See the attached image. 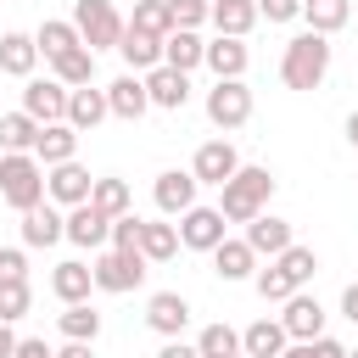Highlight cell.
Segmentation results:
<instances>
[{
  "label": "cell",
  "mask_w": 358,
  "mask_h": 358,
  "mask_svg": "<svg viewBox=\"0 0 358 358\" xmlns=\"http://www.w3.org/2000/svg\"><path fill=\"white\" fill-rule=\"evenodd\" d=\"M90 201H95L106 218L134 213V196H129V185H123V179H95V185H90Z\"/></svg>",
  "instance_id": "obj_32"
},
{
  "label": "cell",
  "mask_w": 358,
  "mask_h": 358,
  "mask_svg": "<svg viewBox=\"0 0 358 358\" xmlns=\"http://www.w3.org/2000/svg\"><path fill=\"white\" fill-rule=\"evenodd\" d=\"M39 123L28 112H0V151H34Z\"/></svg>",
  "instance_id": "obj_35"
},
{
  "label": "cell",
  "mask_w": 358,
  "mask_h": 358,
  "mask_svg": "<svg viewBox=\"0 0 358 358\" xmlns=\"http://www.w3.org/2000/svg\"><path fill=\"white\" fill-rule=\"evenodd\" d=\"M106 106H112V117H123V123H140V117H145V106H151V95H145V78H140V73H123V78H112V84H106Z\"/></svg>",
  "instance_id": "obj_12"
},
{
  "label": "cell",
  "mask_w": 358,
  "mask_h": 358,
  "mask_svg": "<svg viewBox=\"0 0 358 358\" xmlns=\"http://www.w3.org/2000/svg\"><path fill=\"white\" fill-rule=\"evenodd\" d=\"M145 95H151V106H162V112H179L185 101H190V73H173V67H151L145 73Z\"/></svg>",
  "instance_id": "obj_14"
},
{
  "label": "cell",
  "mask_w": 358,
  "mask_h": 358,
  "mask_svg": "<svg viewBox=\"0 0 358 358\" xmlns=\"http://www.w3.org/2000/svg\"><path fill=\"white\" fill-rule=\"evenodd\" d=\"M173 11V28H201L207 22V0H168Z\"/></svg>",
  "instance_id": "obj_42"
},
{
  "label": "cell",
  "mask_w": 358,
  "mask_h": 358,
  "mask_svg": "<svg viewBox=\"0 0 358 358\" xmlns=\"http://www.w3.org/2000/svg\"><path fill=\"white\" fill-rule=\"evenodd\" d=\"M90 274H95V291H112V296H123V291H134V285L145 280V257H140V252L101 246V257L90 263Z\"/></svg>",
  "instance_id": "obj_5"
},
{
  "label": "cell",
  "mask_w": 358,
  "mask_h": 358,
  "mask_svg": "<svg viewBox=\"0 0 358 358\" xmlns=\"http://www.w3.org/2000/svg\"><path fill=\"white\" fill-rule=\"evenodd\" d=\"M308 352H313V358H347V347H341V341H330V336H313V341H308Z\"/></svg>",
  "instance_id": "obj_45"
},
{
  "label": "cell",
  "mask_w": 358,
  "mask_h": 358,
  "mask_svg": "<svg viewBox=\"0 0 358 358\" xmlns=\"http://www.w3.org/2000/svg\"><path fill=\"white\" fill-rule=\"evenodd\" d=\"M112 117V106H106V90H90V84H78V90H67V123L78 129V134H90V129H101Z\"/></svg>",
  "instance_id": "obj_15"
},
{
  "label": "cell",
  "mask_w": 358,
  "mask_h": 358,
  "mask_svg": "<svg viewBox=\"0 0 358 358\" xmlns=\"http://www.w3.org/2000/svg\"><path fill=\"white\" fill-rule=\"evenodd\" d=\"M140 224H145V218H134V213L112 218V235H106V246H117V252H140Z\"/></svg>",
  "instance_id": "obj_41"
},
{
  "label": "cell",
  "mask_w": 358,
  "mask_h": 358,
  "mask_svg": "<svg viewBox=\"0 0 358 358\" xmlns=\"http://www.w3.org/2000/svg\"><path fill=\"white\" fill-rule=\"evenodd\" d=\"M213 268H218V280H252L257 274V252L246 246V241H218L213 246Z\"/></svg>",
  "instance_id": "obj_23"
},
{
  "label": "cell",
  "mask_w": 358,
  "mask_h": 358,
  "mask_svg": "<svg viewBox=\"0 0 358 358\" xmlns=\"http://www.w3.org/2000/svg\"><path fill=\"white\" fill-rule=\"evenodd\" d=\"M90 168L73 157V162H56V168H45V196L56 201V207H78V201H90Z\"/></svg>",
  "instance_id": "obj_7"
},
{
  "label": "cell",
  "mask_w": 358,
  "mask_h": 358,
  "mask_svg": "<svg viewBox=\"0 0 358 358\" xmlns=\"http://www.w3.org/2000/svg\"><path fill=\"white\" fill-rule=\"evenodd\" d=\"M22 112H28L34 123H62V117H67V84H62V78H28Z\"/></svg>",
  "instance_id": "obj_8"
},
{
  "label": "cell",
  "mask_w": 358,
  "mask_h": 358,
  "mask_svg": "<svg viewBox=\"0 0 358 358\" xmlns=\"http://www.w3.org/2000/svg\"><path fill=\"white\" fill-rule=\"evenodd\" d=\"M201 62H207L218 78H241V73H246V62H252V50H246L235 34H218V39L201 50Z\"/></svg>",
  "instance_id": "obj_22"
},
{
  "label": "cell",
  "mask_w": 358,
  "mask_h": 358,
  "mask_svg": "<svg viewBox=\"0 0 358 358\" xmlns=\"http://www.w3.org/2000/svg\"><path fill=\"white\" fill-rule=\"evenodd\" d=\"M62 336H67V341H95V336H101V313H95L90 302H67V308H62Z\"/></svg>",
  "instance_id": "obj_33"
},
{
  "label": "cell",
  "mask_w": 358,
  "mask_h": 358,
  "mask_svg": "<svg viewBox=\"0 0 358 358\" xmlns=\"http://www.w3.org/2000/svg\"><path fill=\"white\" fill-rule=\"evenodd\" d=\"M285 341H291V336H285L280 319H257V324L241 330V352H246V358H280Z\"/></svg>",
  "instance_id": "obj_24"
},
{
  "label": "cell",
  "mask_w": 358,
  "mask_h": 358,
  "mask_svg": "<svg viewBox=\"0 0 358 358\" xmlns=\"http://www.w3.org/2000/svg\"><path fill=\"white\" fill-rule=\"evenodd\" d=\"M235 168H241V157H235V145H229V140H207V145L196 151V162H190L196 185H224Z\"/></svg>",
  "instance_id": "obj_16"
},
{
  "label": "cell",
  "mask_w": 358,
  "mask_h": 358,
  "mask_svg": "<svg viewBox=\"0 0 358 358\" xmlns=\"http://www.w3.org/2000/svg\"><path fill=\"white\" fill-rule=\"evenodd\" d=\"M218 241H224V213H218V207H185V213H179V246L213 252Z\"/></svg>",
  "instance_id": "obj_9"
},
{
  "label": "cell",
  "mask_w": 358,
  "mask_h": 358,
  "mask_svg": "<svg viewBox=\"0 0 358 358\" xmlns=\"http://www.w3.org/2000/svg\"><path fill=\"white\" fill-rule=\"evenodd\" d=\"M67 241V218L56 213V201H39L22 213V246H56Z\"/></svg>",
  "instance_id": "obj_17"
},
{
  "label": "cell",
  "mask_w": 358,
  "mask_h": 358,
  "mask_svg": "<svg viewBox=\"0 0 358 358\" xmlns=\"http://www.w3.org/2000/svg\"><path fill=\"white\" fill-rule=\"evenodd\" d=\"M0 280H28V257H22V246H0Z\"/></svg>",
  "instance_id": "obj_43"
},
{
  "label": "cell",
  "mask_w": 358,
  "mask_h": 358,
  "mask_svg": "<svg viewBox=\"0 0 358 358\" xmlns=\"http://www.w3.org/2000/svg\"><path fill=\"white\" fill-rule=\"evenodd\" d=\"M145 324H151L157 336H179V330L190 324V302H185L179 291H157V296L145 302Z\"/></svg>",
  "instance_id": "obj_20"
},
{
  "label": "cell",
  "mask_w": 358,
  "mask_h": 358,
  "mask_svg": "<svg viewBox=\"0 0 358 358\" xmlns=\"http://www.w3.org/2000/svg\"><path fill=\"white\" fill-rule=\"evenodd\" d=\"M106 235H112V218H106L95 201H78V207H67V241H73V246H90V252H101V246H106Z\"/></svg>",
  "instance_id": "obj_10"
},
{
  "label": "cell",
  "mask_w": 358,
  "mask_h": 358,
  "mask_svg": "<svg viewBox=\"0 0 358 358\" xmlns=\"http://www.w3.org/2000/svg\"><path fill=\"white\" fill-rule=\"evenodd\" d=\"M347 358H358V347H352V352H347Z\"/></svg>",
  "instance_id": "obj_53"
},
{
  "label": "cell",
  "mask_w": 358,
  "mask_h": 358,
  "mask_svg": "<svg viewBox=\"0 0 358 358\" xmlns=\"http://www.w3.org/2000/svg\"><path fill=\"white\" fill-rule=\"evenodd\" d=\"M280 324H285V336H291V341H313V336H324V308H319V296L291 291V296H285Z\"/></svg>",
  "instance_id": "obj_11"
},
{
  "label": "cell",
  "mask_w": 358,
  "mask_h": 358,
  "mask_svg": "<svg viewBox=\"0 0 358 358\" xmlns=\"http://www.w3.org/2000/svg\"><path fill=\"white\" fill-rule=\"evenodd\" d=\"M341 313L358 324V285H347V291H341Z\"/></svg>",
  "instance_id": "obj_49"
},
{
  "label": "cell",
  "mask_w": 358,
  "mask_h": 358,
  "mask_svg": "<svg viewBox=\"0 0 358 358\" xmlns=\"http://www.w3.org/2000/svg\"><path fill=\"white\" fill-rule=\"evenodd\" d=\"M28 302H34L28 280H0V319H6V324H11V319H22V313H28Z\"/></svg>",
  "instance_id": "obj_40"
},
{
  "label": "cell",
  "mask_w": 358,
  "mask_h": 358,
  "mask_svg": "<svg viewBox=\"0 0 358 358\" xmlns=\"http://www.w3.org/2000/svg\"><path fill=\"white\" fill-rule=\"evenodd\" d=\"M196 352H201V358H235V352H241V330H229V324H207V330L196 336Z\"/></svg>",
  "instance_id": "obj_38"
},
{
  "label": "cell",
  "mask_w": 358,
  "mask_h": 358,
  "mask_svg": "<svg viewBox=\"0 0 358 358\" xmlns=\"http://www.w3.org/2000/svg\"><path fill=\"white\" fill-rule=\"evenodd\" d=\"M280 358H313V352H308V341H296V347H285Z\"/></svg>",
  "instance_id": "obj_51"
},
{
  "label": "cell",
  "mask_w": 358,
  "mask_h": 358,
  "mask_svg": "<svg viewBox=\"0 0 358 358\" xmlns=\"http://www.w3.org/2000/svg\"><path fill=\"white\" fill-rule=\"evenodd\" d=\"M34 157L45 162V168H56V162H73L78 157V129L62 117V123H39V134H34Z\"/></svg>",
  "instance_id": "obj_13"
},
{
  "label": "cell",
  "mask_w": 358,
  "mask_h": 358,
  "mask_svg": "<svg viewBox=\"0 0 358 358\" xmlns=\"http://www.w3.org/2000/svg\"><path fill=\"white\" fill-rule=\"evenodd\" d=\"M324 73H330V34H313V28L296 34V39L285 45V56H280L285 90H319Z\"/></svg>",
  "instance_id": "obj_2"
},
{
  "label": "cell",
  "mask_w": 358,
  "mask_h": 358,
  "mask_svg": "<svg viewBox=\"0 0 358 358\" xmlns=\"http://www.w3.org/2000/svg\"><path fill=\"white\" fill-rule=\"evenodd\" d=\"M274 263H280V268L291 274V285H296V291H302V285H308V280L319 274V257H313V246H296V241H291V246H285V252H280Z\"/></svg>",
  "instance_id": "obj_37"
},
{
  "label": "cell",
  "mask_w": 358,
  "mask_h": 358,
  "mask_svg": "<svg viewBox=\"0 0 358 358\" xmlns=\"http://www.w3.org/2000/svg\"><path fill=\"white\" fill-rule=\"evenodd\" d=\"M246 117H252V90H246L241 78H218V84L207 90V123L229 134V129H241Z\"/></svg>",
  "instance_id": "obj_6"
},
{
  "label": "cell",
  "mask_w": 358,
  "mask_h": 358,
  "mask_svg": "<svg viewBox=\"0 0 358 358\" xmlns=\"http://www.w3.org/2000/svg\"><path fill=\"white\" fill-rule=\"evenodd\" d=\"M347 140H352V145H358V112H352V117H347Z\"/></svg>",
  "instance_id": "obj_52"
},
{
  "label": "cell",
  "mask_w": 358,
  "mask_h": 358,
  "mask_svg": "<svg viewBox=\"0 0 358 358\" xmlns=\"http://www.w3.org/2000/svg\"><path fill=\"white\" fill-rule=\"evenodd\" d=\"M0 201L17 207V213L45 201V162L34 151H6L0 157Z\"/></svg>",
  "instance_id": "obj_3"
},
{
  "label": "cell",
  "mask_w": 358,
  "mask_h": 358,
  "mask_svg": "<svg viewBox=\"0 0 358 358\" xmlns=\"http://www.w3.org/2000/svg\"><path fill=\"white\" fill-rule=\"evenodd\" d=\"M246 246H252L257 257H280V252L291 246V224L274 218V213H257V218H246Z\"/></svg>",
  "instance_id": "obj_19"
},
{
  "label": "cell",
  "mask_w": 358,
  "mask_h": 358,
  "mask_svg": "<svg viewBox=\"0 0 358 358\" xmlns=\"http://www.w3.org/2000/svg\"><path fill=\"white\" fill-rule=\"evenodd\" d=\"M151 196H157V207H162L168 218H179L185 207H196V173H179V168H168V173H157Z\"/></svg>",
  "instance_id": "obj_18"
},
{
  "label": "cell",
  "mask_w": 358,
  "mask_h": 358,
  "mask_svg": "<svg viewBox=\"0 0 358 358\" xmlns=\"http://www.w3.org/2000/svg\"><path fill=\"white\" fill-rule=\"evenodd\" d=\"M11 352H17V336H11V324L0 319V358H11Z\"/></svg>",
  "instance_id": "obj_50"
},
{
  "label": "cell",
  "mask_w": 358,
  "mask_h": 358,
  "mask_svg": "<svg viewBox=\"0 0 358 358\" xmlns=\"http://www.w3.org/2000/svg\"><path fill=\"white\" fill-rule=\"evenodd\" d=\"M274 196V173L268 168H235L224 185H218V213H224V224H246V218H257L263 213V201Z\"/></svg>",
  "instance_id": "obj_1"
},
{
  "label": "cell",
  "mask_w": 358,
  "mask_h": 358,
  "mask_svg": "<svg viewBox=\"0 0 358 358\" xmlns=\"http://www.w3.org/2000/svg\"><path fill=\"white\" fill-rule=\"evenodd\" d=\"M201 39H196V28H173L168 39H162V67H173V73H190V67H201Z\"/></svg>",
  "instance_id": "obj_28"
},
{
  "label": "cell",
  "mask_w": 358,
  "mask_h": 358,
  "mask_svg": "<svg viewBox=\"0 0 358 358\" xmlns=\"http://www.w3.org/2000/svg\"><path fill=\"white\" fill-rule=\"evenodd\" d=\"M117 56L129 62V73H151V67L162 62V39H157V34H140V28H129V22H123Z\"/></svg>",
  "instance_id": "obj_21"
},
{
  "label": "cell",
  "mask_w": 358,
  "mask_h": 358,
  "mask_svg": "<svg viewBox=\"0 0 358 358\" xmlns=\"http://www.w3.org/2000/svg\"><path fill=\"white\" fill-rule=\"evenodd\" d=\"M50 291H56L62 302H90V291H95V274H90V263H78V257L56 263V274H50Z\"/></svg>",
  "instance_id": "obj_26"
},
{
  "label": "cell",
  "mask_w": 358,
  "mask_h": 358,
  "mask_svg": "<svg viewBox=\"0 0 358 358\" xmlns=\"http://www.w3.org/2000/svg\"><path fill=\"white\" fill-rule=\"evenodd\" d=\"M257 17H268V22H291V17H302V0H257Z\"/></svg>",
  "instance_id": "obj_44"
},
{
  "label": "cell",
  "mask_w": 358,
  "mask_h": 358,
  "mask_svg": "<svg viewBox=\"0 0 358 358\" xmlns=\"http://www.w3.org/2000/svg\"><path fill=\"white\" fill-rule=\"evenodd\" d=\"M11 358H56V352H50L45 341H34V336H28V341H17V352H11Z\"/></svg>",
  "instance_id": "obj_47"
},
{
  "label": "cell",
  "mask_w": 358,
  "mask_h": 358,
  "mask_svg": "<svg viewBox=\"0 0 358 358\" xmlns=\"http://www.w3.org/2000/svg\"><path fill=\"white\" fill-rule=\"evenodd\" d=\"M252 285H257V296H263V302H285V296L296 291V285H291V274H285L280 263H268V268H257V274H252Z\"/></svg>",
  "instance_id": "obj_39"
},
{
  "label": "cell",
  "mask_w": 358,
  "mask_h": 358,
  "mask_svg": "<svg viewBox=\"0 0 358 358\" xmlns=\"http://www.w3.org/2000/svg\"><path fill=\"white\" fill-rule=\"evenodd\" d=\"M157 358H201V352H196L190 341H179V336H168V347H162Z\"/></svg>",
  "instance_id": "obj_46"
},
{
  "label": "cell",
  "mask_w": 358,
  "mask_h": 358,
  "mask_svg": "<svg viewBox=\"0 0 358 358\" xmlns=\"http://www.w3.org/2000/svg\"><path fill=\"white\" fill-rule=\"evenodd\" d=\"M207 17H213V28H218V34L246 39V34H252V22H257V0H207Z\"/></svg>",
  "instance_id": "obj_25"
},
{
  "label": "cell",
  "mask_w": 358,
  "mask_h": 358,
  "mask_svg": "<svg viewBox=\"0 0 358 358\" xmlns=\"http://www.w3.org/2000/svg\"><path fill=\"white\" fill-rule=\"evenodd\" d=\"M235 358H246V352H235Z\"/></svg>",
  "instance_id": "obj_54"
},
{
  "label": "cell",
  "mask_w": 358,
  "mask_h": 358,
  "mask_svg": "<svg viewBox=\"0 0 358 358\" xmlns=\"http://www.w3.org/2000/svg\"><path fill=\"white\" fill-rule=\"evenodd\" d=\"M34 62H39L34 34H0V73H11V78H34Z\"/></svg>",
  "instance_id": "obj_27"
},
{
  "label": "cell",
  "mask_w": 358,
  "mask_h": 358,
  "mask_svg": "<svg viewBox=\"0 0 358 358\" xmlns=\"http://www.w3.org/2000/svg\"><path fill=\"white\" fill-rule=\"evenodd\" d=\"M34 45H39V56H45V62H56L62 50H73V45H84V39H78V28H73V22H56V17H50V22H39Z\"/></svg>",
  "instance_id": "obj_31"
},
{
  "label": "cell",
  "mask_w": 358,
  "mask_h": 358,
  "mask_svg": "<svg viewBox=\"0 0 358 358\" xmlns=\"http://www.w3.org/2000/svg\"><path fill=\"white\" fill-rule=\"evenodd\" d=\"M50 67H56V78H62L67 90H78V84L95 78V50H90V45H73V50H62Z\"/></svg>",
  "instance_id": "obj_29"
},
{
  "label": "cell",
  "mask_w": 358,
  "mask_h": 358,
  "mask_svg": "<svg viewBox=\"0 0 358 358\" xmlns=\"http://www.w3.org/2000/svg\"><path fill=\"white\" fill-rule=\"evenodd\" d=\"M179 252V224H140V257L145 263H168Z\"/></svg>",
  "instance_id": "obj_30"
},
{
  "label": "cell",
  "mask_w": 358,
  "mask_h": 358,
  "mask_svg": "<svg viewBox=\"0 0 358 358\" xmlns=\"http://www.w3.org/2000/svg\"><path fill=\"white\" fill-rule=\"evenodd\" d=\"M73 28H78V39L90 50H117V39H123V17H117L112 0H78L73 6Z\"/></svg>",
  "instance_id": "obj_4"
},
{
  "label": "cell",
  "mask_w": 358,
  "mask_h": 358,
  "mask_svg": "<svg viewBox=\"0 0 358 358\" xmlns=\"http://www.w3.org/2000/svg\"><path fill=\"white\" fill-rule=\"evenodd\" d=\"M129 28L168 39V34H173V11H168V0H134V17H129Z\"/></svg>",
  "instance_id": "obj_34"
},
{
  "label": "cell",
  "mask_w": 358,
  "mask_h": 358,
  "mask_svg": "<svg viewBox=\"0 0 358 358\" xmlns=\"http://www.w3.org/2000/svg\"><path fill=\"white\" fill-rule=\"evenodd\" d=\"M347 11H352V0H302V17L313 34H336L347 22Z\"/></svg>",
  "instance_id": "obj_36"
},
{
  "label": "cell",
  "mask_w": 358,
  "mask_h": 358,
  "mask_svg": "<svg viewBox=\"0 0 358 358\" xmlns=\"http://www.w3.org/2000/svg\"><path fill=\"white\" fill-rule=\"evenodd\" d=\"M90 347H95V341H67V347H62V352H56V358H95V352H90Z\"/></svg>",
  "instance_id": "obj_48"
}]
</instances>
